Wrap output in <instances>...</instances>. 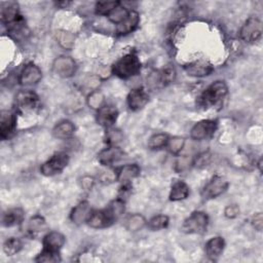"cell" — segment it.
<instances>
[{"instance_id": "cell-1", "label": "cell", "mask_w": 263, "mask_h": 263, "mask_svg": "<svg viewBox=\"0 0 263 263\" xmlns=\"http://www.w3.org/2000/svg\"><path fill=\"white\" fill-rule=\"evenodd\" d=\"M124 201L120 198L112 200L105 209L91 211L87 224L95 229L106 228L116 222L124 213Z\"/></svg>"}, {"instance_id": "cell-2", "label": "cell", "mask_w": 263, "mask_h": 263, "mask_svg": "<svg viewBox=\"0 0 263 263\" xmlns=\"http://www.w3.org/2000/svg\"><path fill=\"white\" fill-rule=\"evenodd\" d=\"M141 70V62L135 52H129L112 66L111 72L121 79H127L137 75Z\"/></svg>"}, {"instance_id": "cell-3", "label": "cell", "mask_w": 263, "mask_h": 263, "mask_svg": "<svg viewBox=\"0 0 263 263\" xmlns=\"http://www.w3.org/2000/svg\"><path fill=\"white\" fill-rule=\"evenodd\" d=\"M228 87L224 81L217 80L210 84L199 96L198 104L208 109L220 103L227 95Z\"/></svg>"}, {"instance_id": "cell-4", "label": "cell", "mask_w": 263, "mask_h": 263, "mask_svg": "<svg viewBox=\"0 0 263 263\" xmlns=\"http://www.w3.org/2000/svg\"><path fill=\"white\" fill-rule=\"evenodd\" d=\"M209 225V217L200 211L193 212L186 218L182 225V231L187 234H203Z\"/></svg>"}, {"instance_id": "cell-5", "label": "cell", "mask_w": 263, "mask_h": 263, "mask_svg": "<svg viewBox=\"0 0 263 263\" xmlns=\"http://www.w3.org/2000/svg\"><path fill=\"white\" fill-rule=\"evenodd\" d=\"M68 163L69 155L66 152H57L41 165L40 172L43 176L51 177L62 173Z\"/></svg>"}, {"instance_id": "cell-6", "label": "cell", "mask_w": 263, "mask_h": 263, "mask_svg": "<svg viewBox=\"0 0 263 263\" xmlns=\"http://www.w3.org/2000/svg\"><path fill=\"white\" fill-rule=\"evenodd\" d=\"M262 22L256 17H249L242 25L239 35L246 42H255L262 35Z\"/></svg>"}, {"instance_id": "cell-7", "label": "cell", "mask_w": 263, "mask_h": 263, "mask_svg": "<svg viewBox=\"0 0 263 263\" xmlns=\"http://www.w3.org/2000/svg\"><path fill=\"white\" fill-rule=\"evenodd\" d=\"M227 188L228 182L220 176H215L203 187L201 191V196L204 199H213L224 193Z\"/></svg>"}, {"instance_id": "cell-8", "label": "cell", "mask_w": 263, "mask_h": 263, "mask_svg": "<svg viewBox=\"0 0 263 263\" xmlns=\"http://www.w3.org/2000/svg\"><path fill=\"white\" fill-rule=\"evenodd\" d=\"M77 66L71 57H58L52 63V71L62 78L72 77L76 72Z\"/></svg>"}, {"instance_id": "cell-9", "label": "cell", "mask_w": 263, "mask_h": 263, "mask_svg": "<svg viewBox=\"0 0 263 263\" xmlns=\"http://www.w3.org/2000/svg\"><path fill=\"white\" fill-rule=\"evenodd\" d=\"M217 121L213 119L200 120L192 126L190 130V137L196 141L208 139L209 137L214 135L217 129Z\"/></svg>"}, {"instance_id": "cell-10", "label": "cell", "mask_w": 263, "mask_h": 263, "mask_svg": "<svg viewBox=\"0 0 263 263\" xmlns=\"http://www.w3.org/2000/svg\"><path fill=\"white\" fill-rule=\"evenodd\" d=\"M1 18L2 22L7 25L8 29L24 23L23 17L18 12V5L15 2H8L2 6Z\"/></svg>"}, {"instance_id": "cell-11", "label": "cell", "mask_w": 263, "mask_h": 263, "mask_svg": "<svg viewBox=\"0 0 263 263\" xmlns=\"http://www.w3.org/2000/svg\"><path fill=\"white\" fill-rule=\"evenodd\" d=\"M42 78V72L38 66H36L33 63H29L25 65L23 68L20 77H18V82L22 85L29 86L33 84H37Z\"/></svg>"}, {"instance_id": "cell-12", "label": "cell", "mask_w": 263, "mask_h": 263, "mask_svg": "<svg viewBox=\"0 0 263 263\" xmlns=\"http://www.w3.org/2000/svg\"><path fill=\"white\" fill-rule=\"evenodd\" d=\"M149 101V95L143 87L132 89L126 98L127 106L132 111H139L145 107Z\"/></svg>"}, {"instance_id": "cell-13", "label": "cell", "mask_w": 263, "mask_h": 263, "mask_svg": "<svg viewBox=\"0 0 263 263\" xmlns=\"http://www.w3.org/2000/svg\"><path fill=\"white\" fill-rule=\"evenodd\" d=\"M66 238L59 231H50L43 237V250L52 254H60V250L65 245Z\"/></svg>"}, {"instance_id": "cell-14", "label": "cell", "mask_w": 263, "mask_h": 263, "mask_svg": "<svg viewBox=\"0 0 263 263\" xmlns=\"http://www.w3.org/2000/svg\"><path fill=\"white\" fill-rule=\"evenodd\" d=\"M184 70L187 75L192 77H204L209 76L213 71V65L204 60H198L184 66Z\"/></svg>"}, {"instance_id": "cell-15", "label": "cell", "mask_w": 263, "mask_h": 263, "mask_svg": "<svg viewBox=\"0 0 263 263\" xmlns=\"http://www.w3.org/2000/svg\"><path fill=\"white\" fill-rule=\"evenodd\" d=\"M17 107L23 111H31L38 105L39 98L32 90H21L15 96Z\"/></svg>"}, {"instance_id": "cell-16", "label": "cell", "mask_w": 263, "mask_h": 263, "mask_svg": "<svg viewBox=\"0 0 263 263\" xmlns=\"http://www.w3.org/2000/svg\"><path fill=\"white\" fill-rule=\"evenodd\" d=\"M117 117H118V111L115 107L104 105L102 108L98 110L97 121L100 125L106 128H110L116 122Z\"/></svg>"}, {"instance_id": "cell-17", "label": "cell", "mask_w": 263, "mask_h": 263, "mask_svg": "<svg viewBox=\"0 0 263 263\" xmlns=\"http://www.w3.org/2000/svg\"><path fill=\"white\" fill-rule=\"evenodd\" d=\"M16 126V116L13 112L2 111L0 120V137L5 140L10 137Z\"/></svg>"}, {"instance_id": "cell-18", "label": "cell", "mask_w": 263, "mask_h": 263, "mask_svg": "<svg viewBox=\"0 0 263 263\" xmlns=\"http://www.w3.org/2000/svg\"><path fill=\"white\" fill-rule=\"evenodd\" d=\"M124 155V152L116 146H110L103 149L98 154V160L103 165H110L120 160Z\"/></svg>"}, {"instance_id": "cell-19", "label": "cell", "mask_w": 263, "mask_h": 263, "mask_svg": "<svg viewBox=\"0 0 263 263\" xmlns=\"http://www.w3.org/2000/svg\"><path fill=\"white\" fill-rule=\"evenodd\" d=\"M140 171L141 168L137 163L125 164L116 172V180L123 184L124 187H126L133 179L140 175Z\"/></svg>"}, {"instance_id": "cell-20", "label": "cell", "mask_w": 263, "mask_h": 263, "mask_svg": "<svg viewBox=\"0 0 263 263\" xmlns=\"http://www.w3.org/2000/svg\"><path fill=\"white\" fill-rule=\"evenodd\" d=\"M24 229H25L24 231L26 232L27 235L34 237L46 229L45 220L43 217H41L39 215L33 216L27 221Z\"/></svg>"}, {"instance_id": "cell-21", "label": "cell", "mask_w": 263, "mask_h": 263, "mask_svg": "<svg viewBox=\"0 0 263 263\" xmlns=\"http://www.w3.org/2000/svg\"><path fill=\"white\" fill-rule=\"evenodd\" d=\"M139 23H140L139 13L135 10H129L127 17L122 23L116 26V32L119 35H126L128 33H132L138 27Z\"/></svg>"}, {"instance_id": "cell-22", "label": "cell", "mask_w": 263, "mask_h": 263, "mask_svg": "<svg viewBox=\"0 0 263 263\" xmlns=\"http://www.w3.org/2000/svg\"><path fill=\"white\" fill-rule=\"evenodd\" d=\"M25 212L21 208H12L7 210L2 216V225L5 227H12L24 222Z\"/></svg>"}, {"instance_id": "cell-23", "label": "cell", "mask_w": 263, "mask_h": 263, "mask_svg": "<svg viewBox=\"0 0 263 263\" xmlns=\"http://www.w3.org/2000/svg\"><path fill=\"white\" fill-rule=\"evenodd\" d=\"M224 248H225V241H224L223 237L215 236L206 241L205 254L210 259L215 260L222 255Z\"/></svg>"}, {"instance_id": "cell-24", "label": "cell", "mask_w": 263, "mask_h": 263, "mask_svg": "<svg viewBox=\"0 0 263 263\" xmlns=\"http://www.w3.org/2000/svg\"><path fill=\"white\" fill-rule=\"evenodd\" d=\"M91 213L90 205L87 201H81L79 202L71 212L70 219L75 224H81L83 222H86L89 215Z\"/></svg>"}, {"instance_id": "cell-25", "label": "cell", "mask_w": 263, "mask_h": 263, "mask_svg": "<svg viewBox=\"0 0 263 263\" xmlns=\"http://www.w3.org/2000/svg\"><path fill=\"white\" fill-rule=\"evenodd\" d=\"M189 195V187L188 185L182 181L178 180L175 181L171 187V192H170V200L172 201H179L187 198Z\"/></svg>"}, {"instance_id": "cell-26", "label": "cell", "mask_w": 263, "mask_h": 263, "mask_svg": "<svg viewBox=\"0 0 263 263\" xmlns=\"http://www.w3.org/2000/svg\"><path fill=\"white\" fill-rule=\"evenodd\" d=\"M75 132V125L70 120L59 122L52 129V134L58 139H69Z\"/></svg>"}, {"instance_id": "cell-27", "label": "cell", "mask_w": 263, "mask_h": 263, "mask_svg": "<svg viewBox=\"0 0 263 263\" xmlns=\"http://www.w3.org/2000/svg\"><path fill=\"white\" fill-rule=\"evenodd\" d=\"M147 224V221L145 217L141 214H132L129 215L124 222V227L126 230L132 231V232H137L142 230Z\"/></svg>"}, {"instance_id": "cell-28", "label": "cell", "mask_w": 263, "mask_h": 263, "mask_svg": "<svg viewBox=\"0 0 263 263\" xmlns=\"http://www.w3.org/2000/svg\"><path fill=\"white\" fill-rule=\"evenodd\" d=\"M176 78V71L173 67L166 66L162 68L160 71L156 72L155 81L161 85H167L168 83L173 82Z\"/></svg>"}, {"instance_id": "cell-29", "label": "cell", "mask_w": 263, "mask_h": 263, "mask_svg": "<svg viewBox=\"0 0 263 263\" xmlns=\"http://www.w3.org/2000/svg\"><path fill=\"white\" fill-rule=\"evenodd\" d=\"M128 13H129V10H127L124 6H121L119 4L107 16L110 22H112L115 25H118V24L122 23L127 17Z\"/></svg>"}, {"instance_id": "cell-30", "label": "cell", "mask_w": 263, "mask_h": 263, "mask_svg": "<svg viewBox=\"0 0 263 263\" xmlns=\"http://www.w3.org/2000/svg\"><path fill=\"white\" fill-rule=\"evenodd\" d=\"M168 141V136L166 134L158 133L153 136H151L148 140V147L152 150L160 149L163 147H166Z\"/></svg>"}, {"instance_id": "cell-31", "label": "cell", "mask_w": 263, "mask_h": 263, "mask_svg": "<svg viewBox=\"0 0 263 263\" xmlns=\"http://www.w3.org/2000/svg\"><path fill=\"white\" fill-rule=\"evenodd\" d=\"M22 241L18 238L10 237L3 243V251L7 256H13L22 250Z\"/></svg>"}, {"instance_id": "cell-32", "label": "cell", "mask_w": 263, "mask_h": 263, "mask_svg": "<svg viewBox=\"0 0 263 263\" xmlns=\"http://www.w3.org/2000/svg\"><path fill=\"white\" fill-rule=\"evenodd\" d=\"M55 36H57V40H58L59 44L62 47H64L66 49H71L73 47L74 41H75V36L71 32L58 31Z\"/></svg>"}, {"instance_id": "cell-33", "label": "cell", "mask_w": 263, "mask_h": 263, "mask_svg": "<svg viewBox=\"0 0 263 263\" xmlns=\"http://www.w3.org/2000/svg\"><path fill=\"white\" fill-rule=\"evenodd\" d=\"M104 102L105 97L100 90H93L87 97V105L95 110H99L100 108H102L104 106Z\"/></svg>"}, {"instance_id": "cell-34", "label": "cell", "mask_w": 263, "mask_h": 263, "mask_svg": "<svg viewBox=\"0 0 263 263\" xmlns=\"http://www.w3.org/2000/svg\"><path fill=\"white\" fill-rule=\"evenodd\" d=\"M148 227L151 230H160L163 229L165 227H167L168 225V217L165 215H157L154 216L153 218H151L148 223H147Z\"/></svg>"}, {"instance_id": "cell-35", "label": "cell", "mask_w": 263, "mask_h": 263, "mask_svg": "<svg viewBox=\"0 0 263 263\" xmlns=\"http://www.w3.org/2000/svg\"><path fill=\"white\" fill-rule=\"evenodd\" d=\"M119 5V2L117 1H102L97 2L96 4V13L100 15H108L115 7Z\"/></svg>"}, {"instance_id": "cell-36", "label": "cell", "mask_w": 263, "mask_h": 263, "mask_svg": "<svg viewBox=\"0 0 263 263\" xmlns=\"http://www.w3.org/2000/svg\"><path fill=\"white\" fill-rule=\"evenodd\" d=\"M184 145H185L184 138L176 136V137H173V138H168L166 147L168 148L171 153L178 154L179 152H181V150L183 149Z\"/></svg>"}, {"instance_id": "cell-37", "label": "cell", "mask_w": 263, "mask_h": 263, "mask_svg": "<svg viewBox=\"0 0 263 263\" xmlns=\"http://www.w3.org/2000/svg\"><path fill=\"white\" fill-rule=\"evenodd\" d=\"M60 254H52L45 251H42L36 258V262H57L60 261Z\"/></svg>"}, {"instance_id": "cell-38", "label": "cell", "mask_w": 263, "mask_h": 263, "mask_svg": "<svg viewBox=\"0 0 263 263\" xmlns=\"http://www.w3.org/2000/svg\"><path fill=\"white\" fill-rule=\"evenodd\" d=\"M211 160V155L208 152H203L201 154H199L193 161L192 164H194L196 167H204L209 164Z\"/></svg>"}, {"instance_id": "cell-39", "label": "cell", "mask_w": 263, "mask_h": 263, "mask_svg": "<svg viewBox=\"0 0 263 263\" xmlns=\"http://www.w3.org/2000/svg\"><path fill=\"white\" fill-rule=\"evenodd\" d=\"M121 133L114 128H108L107 130V140L109 144H116L121 140Z\"/></svg>"}, {"instance_id": "cell-40", "label": "cell", "mask_w": 263, "mask_h": 263, "mask_svg": "<svg viewBox=\"0 0 263 263\" xmlns=\"http://www.w3.org/2000/svg\"><path fill=\"white\" fill-rule=\"evenodd\" d=\"M238 214H239V208L236 204H229L224 210L225 217H227L229 219H233V218L237 217Z\"/></svg>"}, {"instance_id": "cell-41", "label": "cell", "mask_w": 263, "mask_h": 263, "mask_svg": "<svg viewBox=\"0 0 263 263\" xmlns=\"http://www.w3.org/2000/svg\"><path fill=\"white\" fill-rule=\"evenodd\" d=\"M252 224H253V227L256 230H258V231L262 230V228H263V216H262L261 213L255 214V216L252 219Z\"/></svg>"}, {"instance_id": "cell-42", "label": "cell", "mask_w": 263, "mask_h": 263, "mask_svg": "<svg viewBox=\"0 0 263 263\" xmlns=\"http://www.w3.org/2000/svg\"><path fill=\"white\" fill-rule=\"evenodd\" d=\"M190 160H189V158L188 157H181V158H179L178 160H177V162H176V170L178 171V172H180V171H184V170H186L189 165H190Z\"/></svg>"}, {"instance_id": "cell-43", "label": "cell", "mask_w": 263, "mask_h": 263, "mask_svg": "<svg viewBox=\"0 0 263 263\" xmlns=\"http://www.w3.org/2000/svg\"><path fill=\"white\" fill-rule=\"evenodd\" d=\"M93 178L89 177V176H85L82 178L81 180V187L84 189V190H89L92 185H93Z\"/></svg>"}]
</instances>
